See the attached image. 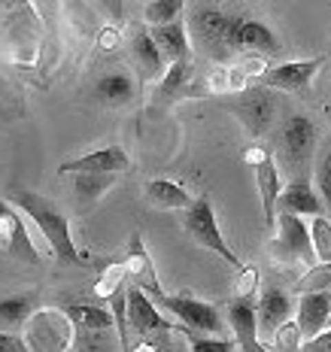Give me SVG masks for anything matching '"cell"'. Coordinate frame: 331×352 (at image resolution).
Wrapping results in <instances>:
<instances>
[{
    "mask_svg": "<svg viewBox=\"0 0 331 352\" xmlns=\"http://www.w3.org/2000/svg\"><path fill=\"white\" fill-rule=\"evenodd\" d=\"M6 197H10V201L21 210V216L28 219V225L49 240V246H52L58 261L79 264V249H76V243H73V237H70L67 212H64L61 207H55L49 197H43L36 192H28V188H12Z\"/></svg>",
    "mask_w": 331,
    "mask_h": 352,
    "instance_id": "obj_1",
    "label": "cell"
},
{
    "mask_svg": "<svg viewBox=\"0 0 331 352\" xmlns=\"http://www.w3.org/2000/svg\"><path fill=\"white\" fill-rule=\"evenodd\" d=\"M76 325L70 322L67 310H58V307H40L34 310L25 322V343L34 352H61L70 349Z\"/></svg>",
    "mask_w": 331,
    "mask_h": 352,
    "instance_id": "obj_2",
    "label": "cell"
},
{
    "mask_svg": "<svg viewBox=\"0 0 331 352\" xmlns=\"http://www.w3.org/2000/svg\"><path fill=\"white\" fill-rule=\"evenodd\" d=\"M182 212H186V216H182V228L189 231V237H192L197 246L210 249L213 255H219V258H222L225 264H231V267H240L237 252H234V249L228 246V240L222 237L216 210H213V201H210L207 195L195 197L192 207L182 210Z\"/></svg>",
    "mask_w": 331,
    "mask_h": 352,
    "instance_id": "obj_3",
    "label": "cell"
},
{
    "mask_svg": "<svg viewBox=\"0 0 331 352\" xmlns=\"http://www.w3.org/2000/svg\"><path fill=\"white\" fill-rule=\"evenodd\" d=\"M277 237L270 240V252L286 264H316L313 252V240H310V225L304 216L289 210H277Z\"/></svg>",
    "mask_w": 331,
    "mask_h": 352,
    "instance_id": "obj_4",
    "label": "cell"
},
{
    "mask_svg": "<svg viewBox=\"0 0 331 352\" xmlns=\"http://www.w3.org/2000/svg\"><path fill=\"white\" fill-rule=\"evenodd\" d=\"M316 149V124L310 116H292L283 124V143H279V164L289 179L307 176Z\"/></svg>",
    "mask_w": 331,
    "mask_h": 352,
    "instance_id": "obj_5",
    "label": "cell"
},
{
    "mask_svg": "<svg viewBox=\"0 0 331 352\" xmlns=\"http://www.w3.org/2000/svg\"><path fill=\"white\" fill-rule=\"evenodd\" d=\"M128 325L131 334H137V340H146V346L158 349L161 334H173L176 328L161 316L158 304L140 289L137 283H128Z\"/></svg>",
    "mask_w": 331,
    "mask_h": 352,
    "instance_id": "obj_6",
    "label": "cell"
},
{
    "mask_svg": "<svg viewBox=\"0 0 331 352\" xmlns=\"http://www.w3.org/2000/svg\"><path fill=\"white\" fill-rule=\"evenodd\" d=\"M0 252L10 255L16 261L36 264L43 258V252L36 249L31 231H28V219L21 216V210L10 197H0Z\"/></svg>",
    "mask_w": 331,
    "mask_h": 352,
    "instance_id": "obj_7",
    "label": "cell"
},
{
    "mask_svg": "<svg viewBox=\"0 0 331 352\" xmlns=\"http://www.w3.org/2000/svg\"><path fill=\"white\" fill-rule=\"evenodd\" d=\"M161 310H167L189 331H204V334H225V319L207 300H197L189 295H164L161 298Z\"/></svg>",
    "mask_w": 331,
    "mask_h": 352,
    "instance_id": "obj_8",
    "label": "cell"
},
{
    "mask_svg": "<svg viewBox=\"0 0 331 352\" xmlns=\"http://www.w3.org/2000/svg\"><path fill=\"white\" fill-rule=\"evenodd\" d=\"M228 28H231V16L213 10V6H201V10L189 21V36H195V43H201L213 58H228L234 52L228 43Z\"/></svg>",
    "mask_w": 331,
    "mask_h": 352,
    "instance_id": "obj_9",
    "label": "cell"
},
{
    "mask_svg": "<svg viewBox=\"0 0 331 352\" xmlns=\"http://www.w3.org/2000/svg\"><path fill=\"white\" fill-rule=\"evenodd\" d=\"M225 322L231 328L234 340L240 349L246 352H259L261 349V337H259V300L255 295H237L228 304Z\"/></svg>",
    "mask_w": 331,
    "mask_h": 352,
    "instance_id": "obj_10",
    "label": "cell"
},
{
    "mask_svg": "<svg viewBox=\"0 0 331 352\" xmlns=\"http://www.w3.org/2000/svg\"><path fill=\"white\" fill-rule=\"evenodd\" d=\"M228 43L234 52H253V55H274L279 52V40L264 21L259 19H231L228 28Z\"/></svg>",
    "mask_w": 331,
    "mask_h": 352,
    "instance_id": "obj_11",
    "label": "cell"
},
{
    "mask_svg": "<svg viewBox=\"0 0 331 352\" xmlns=\"http://www.w3.org/2000/svg\"><path fill=\"white\" fill-rule=\"evenodd\" d=\"M125 270H128V280L137 283L140 289L146 292L156 304H161V298H164V289H161V280L156 274V261H152V255L146 252V243H143V234L134 231L128 240V255H125Z\"/></svg>",
    "mask_w": 331,
    "mask_h": 352,
    "instance_id": "obj_12",
    "label": "cell"
},
{
    "mask_svg": "<svg viewBox=\"0 0 331 352\" xmlns=\"http://www.w3.org/2000/svg\"><path fill=\"white\" fill-rule=\"evenodd\" d=\"M322 67V58H307V61H286L277 67H268L259 76V85L277 88V91H304L310 88L313 76Z\"/></svg>",
    "mask_w": 331,
    "mask_h": 352,
    "instance_id": "obj_13",
    "label": "cell"
},
{
    "mask_svg": "<svg viewBox=\"0 0 331 352\" xmlns=\"http://www.w3.org/2000/svg\"><path fill=\"white\" fill-rule=\"evenodd\" d=\"M234 113H237V119L246 124L249 134H253V137H261L264 131L270 128V122H274L277 100L270 98L268 85L253 88V91L246 88V94L237 100V104H234Z\"/></svg>",
    "mask_w": 331,
    "mask_h": 352,
    "instance_id": "obj_14",
    "label": "cell"
},
{
    "mask_svg": "<svg viewBox=\"0 0 331 352\" xmlns=\"http://www.w3.org/2000/svg\"><path fill=\"white\" fill-rule=\"evenodd\" d=\"M253 170H255V188H259L264 225H268V228H274L277 204H279V195H283V173H279V164L270 155H259V158H255L253 161Z\"/></svg>",
    "mask_w": 331,
    "mask_h": 352,
    "instance_id": "obj_15",
    "label": "cell"
},
{
    "mask_svg": "<svg viewBox=\"0 0 331 352\" xmlns=\"http://www.w3.org/2000/svg\"><path fill=\"white\" fill-rule=\"evenodd\" d=\"M328 316H331V289L304 292V295H298L295 319L301 325V334H304V343L328 325Z\"/></svg>",
    "mask_w": 331,
    "mask_h": 352,
    "instance_id": "obj_16",
    "label": "cell"
},
{
    "mask_svg": "<svg viewBox=\"0 0 331 352\" xmlns=\"http://www.w3.org/2000/svg\"><path fill=\"white\" fill-rule=\"evenodd\" d=\"M131 167V158L122 146H104V149L85 152L79 158H70L58 167V173H79V170H104V173H125Z\"/></svg>",
    "mask_w": 331,
    "mask_h": 352,
    "instance_id": "obj_17",
    "label": "cell"
},
{
    "mask_svg": "<svg viewBox=\"0 0 331 352\" xmlns=\"http://www.w3.org/2000/svg\"><path fill=\"white\" fill-rule=\"evenodd\" d=\"M131 55H134V64H137V76H140V82H149V79H158L161 73L167 70V58L161 55L158 43L152 40L149 25H146V28H137L134 36H131Z\"/></svg>",
    "mask_w": 331,
    "mask_h": 352,
    "instance_id": "obj_18",
    "label": "cell"
},
{
    "mask_svg": "<svg viewBox=\"0 0 331 352\" xmlns=\"http://www.w3.org/2000/svg\"><path fill=\"white\" fill-rule=\"evenodd\" d=\"M277 210H289V212H298V216L310 219V216L325 212V201H322L319 188L310 186L307 176H301V179H289L283 186V195H279Z\"/></svg>",
    "mask_w": 331,
    "mask_h": 352,
    "instance_id": "obj_19",
    "label": "cell"
},
{
    "mask_svg": "<svg viewBox=\"0 0 331 352\" xmlns=\"http://www.w3.org/2000/svg\"><path fill=\"white\" fill-rule=\"evenodd\" d=\"M295 316V300L283 289H264L259 298V337H274L286 319Z\"/></svg>",
    "mask_w": 331,
    "mask_h": 352,
    "instance_id": "obj_20",
    "label": "cell"
},
{
    "mask_svg": "<svg viewBox=\"0 0 331 352\" xmlns=\"http://www.w3.org/2000/svg\"><path fill=\"white\" fill-rule=\"evenodd\" d=\"M149 34L158 43L161 55L167 58V64L192 58V36H189V25L182 19L164 21V25H149Z\"/></svg>",
    "mask_w": 331,
    "mask_h": 352,
    "instance_id": "obj_21",
    "label": "cell"
},
{
    "mask_svg": "<svg viewBox=\"0 0 331 352\" xmlns=\"http://www.w3.org/2000/svg\"><path fill=\"white\" fill-rule=\"evenodd\" d=\"M195 79V67H192V58H182V61H171L167 70L158 76L156 85V104H171V100L182 98V94L192 88Z\"/></svg>",
    "mask_w": 331,
    "mask_h": 352,
    "instance_id": "obj_22",
    "label": "cell"
},
{
    "mask_svg": "<svg viewBox=\"0 0 331 352\" xmlns=\"http://www.w3.org/2000/svg\"><path fill=\"white\" fill-rule=\"evenodd\" d=\"M94 98L100 100L104 107H122V104H131L137 98V82L131 73H107L94 82Z\"/></svg>",
    "mask_w": 331,
    "mask_h": 352,
    "instance_id": "obj_23",
    "label": "cell"
},
{
    "mask_svg": "<svg viewBox=\"0 0 331 352\" xmlns=\"http://www.w3.org/2000/svg\"><path fill=\"white\" fill-rule=\"evenodd\" d=\"M146 201L161 210H189L195 197L189 195L186 186H180L173 179H152L146 186Z\"/></svg>",
    "mask_w": 331,
    "mask_h": 352,
    "instance_id": "obj_24",
    "label": "cell"
},
{
    "mask_svg": "<svg viewBox=\"0 0 331 352\" xmlns=\"http://www.w3.org/2000/svg\"><path fill=\"white\" fill-rule=\"evenodd\" d=\"M73 176V195L79 197V201H98V197H104L109 188H113L116 176L119 173H104V170H79V173H70Z\"/></svg>",
    "mask_w": 331,
    "mask_h": 352,
    "instance_id": "obj_25",
    "label": "cell"
},
{
    "mask_svg": "<svg viewBox=\"0 0 331 352\" xmlns=\"http://www.w3.org/2000/svg\"><path fill=\"white\" fill-rule=\"evenodd\" d=\"M70 349L76 352H100V349H122L119 331L116 328H83L73 334Z\"/></svg>",
    "mask_w": 331,
    "mask_h": 352,
    "instance_id": "obj_26",
    "label": "cell"
},
{
    "mask_svg": "<svg viewBox=\"0 0 331 352\" xmlns=\"http://www.w3.org/2000/svg\"><path fill=\"white\" fill-rule=\"evenodd\" d=\"M70 322L76 325V331L83 328H116V316L107 307H94V304H70L64 307Z\"/></svg>",
    "mask_w": 331,
    "mask_h": 352,
    "instance_id": "obj_27",
    "label": "cell"
},
{
    "mask_svg": "<svg viewBox=\"0 0 331 352\" xmlns=\"http://www.w3.org/2000/svg\"><path fill=\"white\" fill-rule=\"evenodd\" d=\"M36 310V298L34 295H10L0 298V322L6 328H19L25 325L28 316Z\"/></svg>",
    "mask_w": 331,
    "mask_h": 352,
    "instance_id": "obj_28",
    "label": "cell"
},
{
    "mask_svg": "<svg viewBox=\"0 0 331 352\" xmlns=\"http://www.w3.org/2000/svg\"><path fill=\"white\" fill-rule=\"evenodd\" d=\"M109 310H113V316H116V331H119L122 349H134V343H131V325H128V283L113 292Z\"/></svg>",
    "mask_w": 331,
    "mask_h": 352,
    "instance_id": "obj_29",
    "label": "cell"
},
{
    "mask_svg": "<svg viewBox=\"0 0 331 352\" xmlns=\"http://www.w3.org/2000/svg\"><path fill=\"white\" fill-rule=\"evenodd\" d=\"M295 295H304V292H322V289H331V261H316L307 267V274L292 285Z\"/></svg>",
    "mask_w": 331,
    "mask_h": 352,
    "instance_id": "obj_30",
    "label": "cell"
},
{
    "mask_svg": "<svg viewBox=\"0 0 331 352\" xmlns=\"http://www.w3.org/2000/svg\"><path fill=\"white\" fill-rule=\"evenodd\" d=\"M310 240L316 261H331V219L328 216H310Z\"/></svg>",
    "mask_w": 331,
    "mask_h": 352,
    "instance_id": "obj_31",
    "label": "cell"
},
{
    "mask_svg": "<svg viewBox=\"0 0 331 352\" xmlns=\"http://www.w3.org/2000/svg\"><path fill=\"white\" fill-rule=\"evenodd\" d=\"M182 10H186V0H152L146 3L143 19L146 25H164V21L182 19Z\"/></svg>",
    "mask_w": 331,
    "mask_h": 352,
    "instance_id": "obj_32",
    "label": "cell"
},
{
    "mask_svg": "<svg viewBox=\"0 0 331 352\" xmlns=\"http://www.w3.org/2000/svg\"><path fill=\"white\" fill-rule=\"evenodd\" d=\"M274 349H283V352H295V349H304V334H301V325H298V319L292 316V319H286L283 325L274 331Z\"/></svg>",
    "mask_w": 331,
    "mask_h": 352,
    "instance_id": "obj_33",
    "label": "cell"
},
{
    "mask_svg": "<svg viewBox=\"0 0 331 352\" xmlns=\"http://www.w3.org/2000/svg\"><path fill=\"white\" fill-rule=\"evenodd\" d=\"M186 346L192 352H234L237 349V340H225L219 334L204 337V331H192V334H186Z\"/></svg>",
    "mask_w": 331,
    "mask_h": 352,
    "instance_id": "obj_34",
    "label": "cell"
},
{
    "mask_svg": "<svg viewBox=\"0 0 331 352\" xmlns=\"http://www.w3.org/2000/svg\"><path fill=\"white\" fill-rule=\"evenodd\" d=\"M316 188H319L322 201H325V210L331 212V143L322 149L319 164H316Z\"/></svg>",
    "mask_w": 331,
    "mask_h": 352,
    "instance_id": "obj_35",
    "label": "cell"
},
{
    "mask_svg": "<svg viewBox=\"0 0 331 352\" xmlns=\"http://www.w3.org/2000/svg\"><path fill=\"white\" fill-rule=\"evenodd\" d=\"M125 280H128V270H125V261H122V264H116V267L104 270V276L98 280V289H94V292H98L100 298H113V292L122 289Z\"/></svg>",
    "mask_w": 331,
    "mask_h": 352,
    "instance_id": "obj_36",
    "label": "cell"
},
{
    "mask_svg": "<svg viewBox=\"0 0 331 352\" xmlns=\"http://www.w3.org/2000/svg\"><path fill=\"white\" fill-rule=\"evenodd\" d=\"M304 349H310V352H331V325H325L316 337H310V340L304 343Z\"/></svg>",
    "mask_w": 331,
    "mask_h": 352,
    "instance_id": "obj_37",
    "label": "cell"
},
{
    "mask_svg": "<svg viewBox=\"0 0 331 352\" xmlns=\"http://www.w3.org/2000/svg\"><path fill=\"white\" fill-rule=\"evenodd\" d=\"M19 349H28V343H25V337H19V334H6V331H0V352H19Z\"/></svg>",
    "mask_w": 331,
    "mask_h": 352,
    "instance_id": "obj_38",
    "label": "cell"
},
{
    "mask_svg": "<svg viewBox=\"0 0 331 352\" xmlns=\"http://www.w3.org/2000/svg\"><path fill=\"white\" fill-rule=\"evenodd\" d=\"M100 3L107 6V12L113 16V21H122V6H125V0H100Z\"/></svg>",
    "mask_w": 331,
    "mask_h": 352,
    "instance_id": "obj_39",
    "label": "cell"
},
{
    "mask_svg": "<svg viewBox=\"0 0 331 352\" xmlns=\"http://www.w3.org/2000/svg\"><path fill=\"white\" fill-rule=\"evenodd\" d=\"M328 325H331V316H328Z\"/></svg>",
    "mask_w": 331,
    "mask_h": 352,
    "instance_id": "obj_40",
    "label": "cell"
}]
</instances>
